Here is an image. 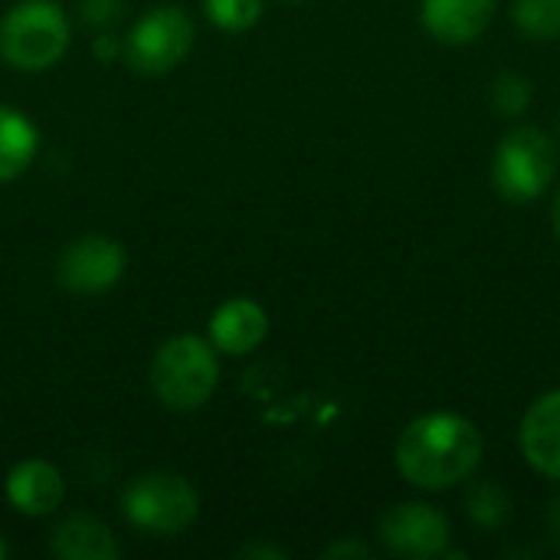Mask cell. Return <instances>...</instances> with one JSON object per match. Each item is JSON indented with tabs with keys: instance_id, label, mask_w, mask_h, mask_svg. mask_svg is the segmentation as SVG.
<instances>
[{
	"instance_id": "obj_1",
	"label": "cell",
	"mask_w": 560,
	"mask_h": 560,
	"mask_svg": "<svg viewBox=\"0 0 560 560\" xmlns=\"http://www.w3.org/2000/svg\"><path fill=\"white\" fill-rule=\"evenodd\" d=\"M486 456L482 430L453 410H433L410 420L394 446L400 479L420 492H450L469 482Z\"/></svg>"
},
{
	"instance_id": "obj_2",
	"label": "cell",
	"mask_w": 560,
	"mask_h": 560,
	"mask_svg": "<svg viewBox=\"0 0 560 560\" xmlns=\"http://www.w3.org/2000/svg\"><path fill=\"white\" fill-rule=\"evenodd\" d=\"M220 384V358L210 338L174 335L151 358V390L177 413L200 410Z\"/></svg>"
},
{
	"instance_id": "obj_3",
	"label": "cell",
	"mask_w": 560,
	"mask_h": 560,
	"mask_svg": "<svg viewBox=\"0 0 560 560\" xmlns=\"http://www.w3.org/2000/svg\"><path fill=\"white\" fill-rule=\"evenodd\" d=\"M558 138L538 125L509 128L492 154V187L509 203H535L558 177Z\"/></svg>"
},
{
	"instance_id": "obj_4",
	"label": "cell",
	"mask_w": 560,
	"mask_h": 560,
	"mask_svg": "<svg viewBox=\"0 0 560 560\" xmlns=\"http://www.w3.org/2000/svg\"><path fill=\"white\" fill-rule=\"evenodd\" d=\"M69 33V16L56 0H23L0 20V56L20 72H43L66 56Z\"/></svg>"
},
{
	"instance_id": "obj_5",
	"label": "cell",
	"mask_w": 560,
	"mask_h": 560,
	"mask_svg": "<svg viewBox=\"0 0 560 560\" xmlns=\"http://www.w3.org/2000/svg\"><path fill=\"white\" fill-rule=\"evenodd\" d=\"M121 512L138 532L171 538L197 522L200 495L184 476L144 472L121 492Z\"/></svg>"
},
{
	"instance_id": "obj_6",
	"label": "cell",
	"mask_w": 560,
	"mask_h": 560,
	"mask_svg": "<svg viewBox=\"0 0 560 560\" xmlns=\"http://www.w3.org/2000/svg\"><path fill=\"white\" fill-rule=\"evenodd\" d=\"M194 36H197L194 20L180 7L161 3L135 20L131 33L121 39V46H125L121 56L131 69H138L144 75H161L187 59Z\"/></svg>"
},
{
	"instance_id": "obj_7",
	"label": "cell",
	"mask_w": 560,
	"mask_h": 560,
	"mask_svg": "<svg viewBox=\"0 0 560 560\" xmlns=\"http://www.w3.org/2000/svg\"><path fill=\"white\" fill-rule=\"evenodd\" d=\"M377 538L394 558L436 560L453 548V522L430 502H397L381 515Z\"/></svg>"
},
{
	"instance_id": "obj_8",
	"label": "cell",
	"mask_w": 560,
	"mask_h": 560,
	"mask_svg": "<svg viewBox=\"0 0 560 560\" xmlns=\"http://www.w3.org/2000/svg\"><path fill=\"white\" fill-rule=\"evenodd\" d=\"M128 266V253L118 240L105 233H85L56 259V282L72 295H102L108 292Z\"/></svg>"
},
{
	"instance_id": "obj_9",
	"label": "cell",
	"mask_w": 560,
	"mask_h": 560,
	"mask_svg": "<svg viewBox=\"0 0 560 560\" xmlns=\"http://www.w3.org/2000/svg\"><path fill=\"white\" fill-rule=\"evenodd\" d=\"M518 450L538 476L560 482V387L541 394L522 417Z\"/></svg>"
},
{
	"instance_id": "obj_10",
	"label": "cell",
	"mask_w": 560,
	"mask_h": 560,
	"mask_svg": "<svg viewBox=\"0 0 560 560\" xmlns=\"http://www.w3.org/2000/svg\"><path fill=\"white\" fill-rule=\"evenodd\" d=\"M495 10L499 0H420V23L443 46H469L489 30Z\"/></svg>"
},
{
	"instance_id": "obj_11",
	"label": "cell",
	"mask_w": 560,
	"mask_h": 560,
	"mask_svg": "<svg viewBox=\"0 0 560 560\" xmlns=\"http://www.w3.org/2000/svg\"><path fill=\"white\" fill-rule=\"evenodd\" d=\"M266 335H269V315L256 299L246 295L226 299L210 315V345L217 348V354L243 358L256 351L266 341Z\"/></svg>"
},
{
	"instance_id": "obj_12",
	"label": "cell",
	"mask_w": 560,
	"mask_h": 560,
	"mask_svg": "<svg viewBox=\"0 0 560 560\" xmlns=\"http://www.w3.org/2000/svg\"><path fill=\"white\" fill-rule=\"evenodd\" d=\"M7 502L26 515V518H46L52 515L62 499H66V482L62 472L46 463V459H23L10 469L7 482H3Z\"/></svg>"
},
{
	"instance_id": "obj_13",
	"label": "cell",
	"mask_w": 560,
	"mask_h": 560,
	"mask_svg": "<svg viewBox=\"0 0 560 560\" xmlns=\"http://www.w3.org/2000/svg\"><path fill=\"white\" fill-rule=\"evenodd\" d=\"M49 551L62 560H118L121 545L105 522L92 515H69L52 528Z\"/></svg>"
},
{
	"instance_id": "obj_14",
	"label": "cell",
	"mask_w": 560,
	"mask_h": 560,
	"mask_svg": "<svg viewBox=\"0 0 560 560\" xmlns=\"http://www.w3.org/2000/svg\"><path fill=\"white\" fill-rule=\"evenodd\" d=\"M39 151L36 125L10 105H0V184L16 180Z\"/></svg>"
},
{
	"instance_id": "obj_15",
	"label": "cell",
	"mask_w": 560,
	"mask_h": 560,
	"mask_svg": "<svg viewBox=\"0 0 560 560\" xmlns=\"http://www.w3.org/2000/svg\"><path fill=\"white\" fill-rule=\"evenodd\" d=\"M466 515L479 532H502L515 515L512 492L495 479H479L466 492Z\"/></svg>"
},
{
	"instance_id": "obj_16",
	"label": "cell",
	"mask_w": 560,
	"mask_h": 560,
	"mask_svg": "<svg viewBox=\"0 0 560 560\" xmlns=\"http://www.w3.org/2000/svg\"><path fill=\"white\" fill-rule=\"evenodd\" d=\"M512 23L532 43H555L560 39V0H515Z\"/></svg>"
},
{
	"instance_id": "obj_17",
	"label": "cell",
	"mask_w": 560,
	"mask_h": 560,
	"mask_svg": "<svg viewBox=\"0 0 560 560\" xmlns=\"http://www.w3.org/2000/svg\"><path fill=\"white\" fill-rule=\"evenodd\" d=\"M489 98H492V108L502 118H522L535 102V85H532V79L525 72L502 69L489 85Z\"/></svg>"
},
{
	"instance_id": "obj_18",
	"label": "cell",
	"mask_w": 560,
	"mask_h": 560,
	"mask_svg": "<svg viewBox=\"0 0 560 560\" xmlns=\"http://www.w3.org/2000/svg\"><path fill=\"white\" fill-rule=\"evenodd\" d=\"M203 13L223 33H246L262 20V0H203Z\"/></svg>"
},
{
	"instance_id": "obj_19",
	"label": "cell",
	"mask_w": 560,
	"mask_h": 560,
	"mask_svg": "<svg viewBox=\"0 0 560 560\" xmlns=\"http://www.w3.org/2000/svg\"><path fill=\"white\" fill-rule=\"evenodd\" d=\"M121 16V0H85L82 3V20L95 30H112Z\"/></svg>"
},
{
	"instance_id": "obj_20",
	"label": "cell",
	"mask_w": 560,
	"mask_h": 560,
	"mask_svg": "<svg viewBox=\"0 0 560 560\" xmlns=\"http://www.w3.org/2000/svg\"><path fill=\"white\" fill-rule=\"evenodd\" d=\"M374 551H371V545H364V541H338V545H331V548H325V558H371Z\"/></svg>"
},
{
	"instance_id": "obj_21",
	"label": "cell",
	"mask_w": 560,
	"mask_h": 560,
	"mask_svg": "<svg viewBox=\"0 0 560 560\" xmlns=\"http://www.w3.org/2000/svg\"><path fill=\"white\" fill-rule=\"evenodd\" d=\"M545 535H548L551 548L560 555V492L548 502V512H545Z\"/></svg>"
},
{
	"instance_id": "obj_22",
	"label": "cell",
	"mask_w": 560,
	"mask_h": 560,
	"mask_svg": "<svg viewBox=\"0 0 560 560\" xmlns=\"http://www.w3.org/2000/svg\"><path fill=\"white\" fill-rule=\"evenodd\" d=\"M240 558L282 560V558H285V551H279V548H266V545H249V548H243V551H240Z\"/></svg>"
},
{
	"instance_id": "obj_23",
	"label": "cell",
	"mask_w": 560,
	"mask_h": 560,
	"mask_svg": "<svg viewBox=\"0 0 560 560\" xmlns=\"http://www.w3.org/2000/svg\"><path fill=\"white\" fill-rule=\"evenodd\" d=\"M551 230H555V236H558L560 243V187L558 194H555V203H551Z\"/></svg>"
},
{
	"instance_id": "obj_24",
	"label": "cell",
	"mask_w": 560,
	"mask_h": 560,
	"mask_svg": "<svg viewBox=\"0 0 560 560\" xmlns=\"http://www.w3.org/2000/svg\"><path fill=\"white\" fill-rule=\"evenodd\" d=\"M7 555H10V551H7V541H3V538H0V560L7 558Z\"/></svg>"
},
{
	"instance_id": "obj_25",
	"label": "cell",
	"mask_w": 560,
	"mask_h": 560,
	"mask_svg": "<svg viewBox=\"0 0 560 560\" xmlns=\"http://www.w3.org/2000/svg\"><path fill=\"white\" fill-rule=\"evenodd\" d=\"M558 144H560V112H558Z\"/></svg>"
},
{
	"instance_id": "obj_26",
	"label": "cell",
	"mask_w": 560,
	"mask_h": 560,
	"mask_svg": "<svg viewBox=\"0 0 560 560\" xmlns=\"http://www.w3.org/2000/svg\"><path fill=\"white\" fill-rule=\"evenodd\" d=\"M285 3H299V0H285Z\"/></svg>"
}]
</instances>
